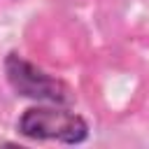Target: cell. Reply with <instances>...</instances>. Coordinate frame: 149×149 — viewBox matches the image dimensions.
Wrapping results in <instances>:
<instances>
[{"instance_id": "cell-2", "label": "cell", "mask_w": 149, "mask_h": 149, "mask_svg": "<svg viewBox=\"0 0 149 149\" xmlns=\"http://www.w3.org/2000/svg\"><path fill=\"white\" fill-rule=\"evenodd\" d=\"M5 77L12 91L21 98H30L37 102H51V105L74 102V93L63 79L44 72L42 68L26 61L16 51H9L5 56Z\"/></svg>"}, {"instance_id": "cell-1", "label": "cell", "mask_w": 149, "mask_h": 149, "mask_svg": "<svg viewBox=\"0 0 149 149\" xmlns=\"http://www.w3.org/2000/svg\"><path fill=\"white\" fill-rule=\"evenodd\" d=\"M16 130L28 140H54L63 144H81L88 137V123L81 114L56 107L35 105L28 107L19 121Z\"/></svg>"}]
</instances>
